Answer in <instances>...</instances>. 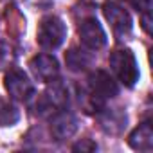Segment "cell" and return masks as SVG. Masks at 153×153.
<instances>
[{"instance_id": "obj_1", "label": "cell", "mask_w": 153, "mask_h": 153, "mask_svg": "<svg viewBox=\"0 0 153 153\" xmlns=\"http://www.w3.org/2000/svg\"><path fill=\"white\" fill-rule=\"evenodd\" d=\"M110 68L124 87H133L139 79V67L130 49H115L110 54Z\"/></svg>"}, {"instance_id": "obj_2", "label": "cell", "mask_w": 153, "mask_h": 153, "mask_svg": "<svg viewBox=\"0 0 153 153\" xmlns=\"http://www.w3.org/2000/svg\"><path fill=\"white\" fill-rule=\"evenodd\" d=\"M65 38H67V27L61 18L45 16L40 22L38 33H36V40H38L40 47H43L47 51H54L65 42Z\"/></svg>"}, {"instance_id": "obj_3", "label": "cell", "mask_w": 153, "mask_h": 153, "mask_svg": "<svg viewBox=\"0 0 153 153\" xmlns=\"http://www.w3.org/2000/svg\"><path fill=\"white\" fill-rule=\"evenodd\" d=\"M103 13L108 24L112 25V31L117 36V40L119 42L126 40L131 33V16L128 9L117 0H112V2H106L103 6Z\"/></svg>"}, {"instance_id": "obj_4", "label": "cell", "mask_w": 153, "mask_h": 153, "mask_svg": "<svg viewBox=\"0 0 153 153\" xmlns=\"http://www.w3.org/2000/svg\"><path fill=\"white\" fill-rule=\"evenodd\" d=\"M88 90L99 99V101H106V99H112L119 94V87L117 83L114 81V78L105 72V70H96L90 74L88 78Z\"/></svg>"}, {"instance_id": "obj_5", "label": "cell", "mask_w": 153, "mask_h": 153, "mask_svg": "<svg viewBox=\"0 0 153 153\" xmlns=\"http://www.w3.org/2000/svg\"><path fill=\"white\" fill-rule=\"evenodd\" d=\"M6 88L13 99H20V101H27L34 94V87L29 81L27 74L18 68H13L6 74Z\"/></svg>"}, {"instance_id": "obj_6", "label": "cell", "mask_w": 153, "mask_h": 153, "mask_svg": "<svg viewBox=\"0 0 153 153\" xmlns=\"http://www.w3.org/2000/svg\"><path fill=\"white\" fill-rule=\"evenodd\" d=\"M79 38L81 43L90 51H99L106 45V34L101 27V24L96 18H85L79 25Z\"/></svg>"}, {"instance_id": "obj_7", "label": "cell", "mask_w": 153, "mask_h": 153, "mask_svg": "<svg viewBox=\"0 0 153 153\" xmlns=\"http://www.w3.org/2000/svg\"><path fill=\"white\" fill-rule=\"evenodd\" d=\"M67 105H68V88L59 79L56 78L51 79L40 106L47 112H52V110H65Z\"/></svg>"}, {"instance_id": "obj_8", "label": "cell", "mask_w": 153, "mask_h": 153, "mask_svg": "<svg viewBox=\"0 0 153 153\" xmlns=\"http://www.w3.org/2000/svg\"><path fill=\"white\" fill-rule=\"evenodd\" d=\"M31 72L34 74V78L38 81H51L54 78H58L59 72V65L58 59L52 54H38L29 61Z\"/></svg>"}, {"instance_id": "obj_9", "label": "cell", "mask_w": 153, "mask_h": 153, "mask_svg": "<svg viewBox=\"0 0 153 153\" xmlns=\"http://www.w3.org/2000/svg\"><path fill=\"white\" fill-rule=\"evenodd\" d=\"M78 130V119L70 112L63 110L51 119V135L56 140H67Z\"/></svg>"}, {"instance_id": "obj_10", "label": "cell", "mask_w": 153, "mask_h": 153, "mask_svg": "<svg viewBox=\"0 0 153 153\" xmlns=\"http://www.w3.org/2000/svg\"><path fill=\"white\" fill-rule=\"evenodd\" d=\"M128 144L137 151H151L153 149V128L149 123L139 124L128 137Z\"/></svg>"}, {"instance_id": "obj_11", "label": "cell", "mask_w": 153, "mask_h": 153, "mask_svg": "<svg viewBox=\"0 0 153 153\" xmlns=\"http://www.w3.org/2000/svg\"><path fill=\"white\" fill-rule=\"evenodd\" d=\"M105 112L99 115V121H101V126L105 131L108 133H119L126 124V114H123L119 108H103Z\"/></svg>"}, {"instance_id": "obj_12", "label": "cell", "mask_w": 153, "mask_h": 153, "mask_svg": "<svg viewBox=\"0 0 153 153\" xmlns=\"http://www.w3.org/2000/svg\"><path fill=\"white\" fill-rule=\"evenodd\" d=\"M67 65H68V68L70 70H85L87 67H90V63H92V56L87 52V51H81V49H70L68 52H67Z\"/></svg>"}, {"instance_id": "obj_13", "label": "cell", "mask_w": 153, "mask_h": 153, "mask_svg": "<svg viewBox=\"0 0 153 153\" xmlns=\"http://www.w3.org/2000/svg\"><path fill=\"white\" fill-rule=\"evenodd\" d=\"M97 149V144L92 139H81L79 142H76L72 146V151H81V153H92Z\"/></svg>"}, {"instance_id": "obj_14", "label": "cell", "mask_w": 153, "mask_h": 153, "mask_svg": "<svg viewBox=\"0 0 153 153\" xmlns=\"http://www.w3.org/2000/svg\"><path fill=\"white\" fill-rule=\"evenodd\" d=\"M24 2L34 11H43V9H49L52 6V0H24Z\"/></svg>"}, {"instance_id": "obj_15", "label": "cell", "mask_w": 153, "mask_h": 153, "mask_svg": "<svg viewBox=\"0 0 153 153\" xmlns=\"http://www.w3.org/2000/svg\"><path fill=\"white\" fill-rule=\"evenodd\" d=\"M133 4H135V7H139L144 13H149V9H151V0H133Z\"/></svg>"}]
</instances>
